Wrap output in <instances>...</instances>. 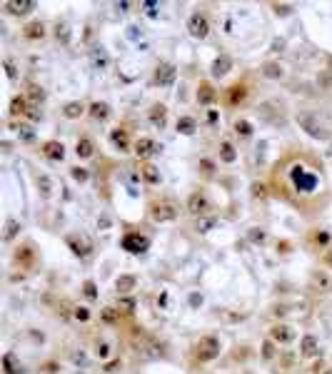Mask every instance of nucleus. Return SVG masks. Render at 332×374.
<instances>
[{
    "instance_id": "43",
    "label": "nucleus",
    "mask_w": 332,
    "mask_h": 374,
    "mask_svg": "<svg viewBox=\"0 0 332 374\" xmlns=\"http://www.w3.org/2000/svg\"><path fill=\"white\" fill-rule=\"evenodd\" d=\"M95 355H98L100 359H105V357L110 355V344H108V342H98V347H95Z\"/></svg>"
},
{
    "instance_id": "24",
    "label": "nucleus",
    "mask_w": 332,
    "mask_h": 374,
    "mask_svg": "<svg viewBox=\"0 0 332 374\" xmlns=\"http://www.w3.org/2000/svg\"><path fill=\"white\" fill-rule=\"evenodd\" d=\"M230 57L227 55H220V57H215V63H213V75L215 77H222V75H227L230 73Z\"/></svg>"
},
{
    "instance_id": "25",
    "label": "nucleus",
    "mask_w": 332,
    "mask_h": 374,
    "mask_svg": "<svg viewBox=\"0 0 332 374\" xmlns=\"http://www.w3.org/2000/svg\"><path fill=\"white\" fill-rule=\"evenodd\" d=\"M135 284H137V280L133 275H122V277H117V282H115V287H117L120 295H128L130 289H135Z\"/></svg>"
},
{
    "instance_id": "8",
    "label": "nucleus",
    "mask_w": 332,
    "mask_h": 374,
    "mask_svg": "<svg viewBox=\"0 0 332 374\" xmlns=\"http://www.w3.org/2000/svg\"><path fill=\"white\" fill-rule=\"evenodd\" d=\"M160 145H157L153 137H140L135 142V155L140 157V160H148V157H153V155H157L160 152Z\"/></svg>"
},
{
    "instance_id": "40",
    "label": "nucleus",
    "mask_w": 332,
    "mask_h": 374,
    "mask_svg": "<svg viewBox=\"0 0 332 374\" xmlns=\"http://www.w3.org/2000/svg\"><path fill=\"white\" fill-rule=\"evenodd\" d=\"M70 175H73V180H75V182H88V177H90L85 168H73V170H70Z\"/></svg>"
},
{
    "instance_id": "11",
    "label": "nucleus",
    "mask_w": 332,
    "mask_h": 374,
    "mask_svg": "<svg viewBox=\"0 0 332 374\" xmlns=\"http://www.w3.org/2000/svg\"><path fill=\"white\" fill-rule=\"evenodd\" d=\"M5 10H10L13 15H28L30 10H35V0H8Z\"/></svg>"
},
{
    "instance_id": "38",
    "label": "nucleus",
    "mask_w": 332,
    "mask_h": 374,
    "mask_svg": "<svg viewBox=\"0 0 332 374\" xmlns=\"http://www.w3.org/2000/svg\"><path fill=\"white\" fill-rule=\"evenodd\" d=\"M93 63H95L98 70H105V68H108V53H105L102 48H98V50L93 53Z\"/></svg>"
},
{
    "instance_id": "22",
    "label": "nucleus",
    "mask_w": 332,
    "mask_h": 374,
    "mask_svg": "<svg viewBox=\"0 0 332 374\" xmlns=\"http://www.w3.org/2000/svg\"><path fill=\"white\" fill-rule=\"evenodd\" d=\"M82 112H85V105H82L80 100H73V102H68V105L63 108V115H65L68 120H78Z\"/></svg>"
},
{
    "instance_id": "21",
    "label": "nucleus",
    "mask_w": 332,
    "mask_h": 374,
    "mask_svg": "<svg viewBox=\"0 0 332 374\" xmlns=\"http://www.w3.org/2000/svg\"><path fill=\"white\" fill-rule=\"evenodd\" d=\"M90 115H93V120L105 122V120L110 117V105H108V102H93V105H90Z\"/></svg>"
},
{
    "instance_id": "15",
    "label": "nucleus",
    "mask_w": 332,
    "mask_h": 374,
    "mask_svg": "<svg viewBox=\"0 0 332 374\" xmlns=\"http://www.w3.org/2000/svg\"><path fill=\"white\" fill-rule=\"evenodd\" d=\"M3 369H5V374H23V364L13 352H5L3 355Z\"/></svg>"
},
{
    "instance_id": "32",
    "label": "nucleus",
    "mask_w": 332,
    "mask_h": 374,
    "mask_svg": "<svg viewBox=\"0 0 332 374\" xmlns=\"http://www.w3.org/2000/svg\"><path fill=\"white\" fill-rule=\"evenodd\" d=\"M262 75H265V77H270V80H280V77L285 75V70H282V65H280V63H267V65L262 68Z\"/></svg>"
},
{
    "instance_id": "4",
    "label": "nucleus",
    "mask_w": 332,
    "mask_h": 374,
    "mask_svg": "<svg viewBox=\"0 0 332 374\" xmlns=\"http://www.w3.org/2000/svg\"><path fill=\"white\" fill-rule=\"evenodd\" d=\"M188 30H190L193 37L202 40V37H208V33H210V23H208V18L202 13H193L190 20H188Z\"/></svg>"
},
{
    "instance_id": "31",
    "label": "nucleus",
    "mask_w": 332,
    "mask_h": 374,
    "mask_svg": "<svg viewBox=\"0 0 332 374\" xmlns=\"http://www.w3.org/2000/svg\"><path fill=\"white\" fill-rule=\"evenodd\" d=\"M140 175H142V180L150 182V185H157V182H160V170H157L155 165H145V168L140 170Z\"/></svg>"
},
{
    "instance_id": "51",
    "label": "nucleus",
    "mask_w": 332,
    "mask_h": 374,
    "mask_svg": "<svg viewBox=\"0 0 332 374\" xmlns=\"http://www.w3.org/2000/svg\"><path fill=\"white\" fill-rule=\"evenodd\" d=\"M253 190H255V197H265V187L262 185H255Z\"/></svg>"
},
{
    "instance_id": "42",
    "label": "nucleus",
    "mask_w": 332,
    "mask_h": 374,
    "mask_svg": "<svg viewBox=\"0 0 332 374\" xmlns=\"http://www.w3.org/2000/svg\"><path fill=\"white\" fill-rule=\"evenodd\" d=\"M73 317L78 319V322H88V319H90V309H88V307H75V309H73Z\"/></svg>"
},
{
    "instance_id": "50",
    "label": "nucleus",
    "mask_w": 332,
    "mask_h": 374,
    "mask_svg": "<svg viewBox=\"0 0 332 374\" xmlns=\"http://www.w3.org/2000/svg\"><path fill=\"white\" fill-rule=\"evenodd\" d=\"M250 237H253L255 242H262V240H265V232H257V230H253V232H250Z\"/></svg>"
},
{
    "instance_id": "53",
    "label": "nucleus",
    "mask_w": 332,
    "mask_h": 374,
    "mask_svg": "<svg viewBox=\"0 0 332 374\" xmlns=\"http://www.w3.org/2000/svg\"><path fill=\"white\" fill-rule=\"evenodd\" d=\"M325 262H327V264H330V267H332V250H330V252H327V255H325Z\"/></svg>"
},
{
    "instance_id": "27",
    "label": "nucleus",
    "mask_w": 332,
    "mask_h": 374,
    "mask_svg": "<svg viewBox=\"0 0 332 374\" xmlns=\"http://www.w3.org/2000/svg\"><path fill=\"white\" fill-rule=\"evenodd\" d=\"M195 130H197L195 117H188V115H182V117L177 120V132H182V135H193Z\"/></svg>"
},
{
    "instance_id": "3",
    "label": "nucleus",
    "mask_w": 332,
    "mask_h": 374,
    "mask_svg": "<svg viewBox=\"0 0 332 374\" xmlns=\"http://www.w3.org/2000/svg\"><path fill=\"white\" fill-rule=\"evenodd\" d=\"M148 247H150V240H148L145 235L128 232V235L122 237V250H128V252H133V255H140V252H145Z\"/></svg>"
},
{
    "instance_id": "47",
    "label": "nucleus",
    "mask_w": 332,
    "mask_h": 374,
    "mask_svg": "<svg viewBox=\"0 0 332 374\" xmlns=\"http://www.w3.org/2000/svg\"><path fill=\"white\" fill-rule=\"evenodd\" d=\"M5 73L10 80H15V65H13V60H5Z\"/></svg>"
},
{
    "instance_id": "35",
    "label": "nucleus",
    "mask_w": 332,
    "mask_h": 374,
    "mask_svg": "<svg viewBox=\"0 0 332 374\" xmlns=\"http://www.w3.org/2000/svg\"><path fill=\"white\" fill-rule=\"evenodd\" d=\"M235 132H237L240 137H250V135H253V125H250L247 120H235Z\"/></svg>"
},
{
    "instance_id": "18",
    "label": "nucleus",
    "mask_w": 332,
    "mask_h": 374,
    "mask_svg": "<svg viewBox=\"0 0 332 374\" xmlns=\"http://www.w3.org/2000/svg\"><path fill=\"white\" fill-rule=\"evenodd\" d=\"M93 152H95L93 140H90V137H80L78 145H75V155H78L80 160H88V157H93Z\"/></svg>"
},
{
    "instance_id": "41",
    "label": "nucleus",
    "mask_w": 332,
    "mask_h": 374,
    "mask_svg": "<svg viewBox=\"0 0 332 374\" xmlns=\"http://www.w3.org/2000/svg\"><path fill=\"white\" fill-rule=\"evenodd\" d=\"M117 315H120V312H117L115 307H105V309H102V322L113 324V322H117Z\"/></svg>"
},
{
    "instance_id": "44",
    "label": "nucleus",
    "mask_w": 332,
    "mask_h": 374,
    "mask_svg": "<svg viewBox=\"0 0 332 374\" xmlns=\"http://www.w3.org/2000/svg\"><path fill=\"white\" fill-rule=\"evenodd\" d=\"M262 357L265 359H273L275 357V347H273V339H267L265 344H262Z\"/></svg>"
},
{
    "instance_id": "36",
    "label": "nucleus",
    "mask_w": 332,
    "mask_h": 374,
    "mask_svg": "<svg viewBox=\"0 0 332 374\" xmlns=\"http://www.w3.org/2000/svg\"><path fill=\"white\" fill-rule=\"evenodd\" d=\"M82 295L90 299V302H93V299H98V284H95L93 280H85V282H82Z\"/></svg>"
},
{
    "instance_id": "16",
    "label": "nucleus",
    "mask_w": 332,
    "mask_h": 374,
    "mask_svg": "<svg viewBox=\"0 0 332 374\" xmlns=\"http://www.w3.org/2000/svg\"><path fill=\"white\" fill-rule=\"evenodd\" d=\"M110 140H113V145H115L120 152H128L130 150V137H128V130H113L110 132Z\"/></svg>"
},
{
    "instance_id": "2",
    "label": "nucleus",
    "mask_w": 332,
    "mask_h": 374,
    "mask_svg": "<svg viewBox=\"0 0 332 374\" xmlns=\"http://www.w3.org/2000/svg\"><path fill=\"white\" fill-rule=\"evenodd\" d=\"M220 355V339L217 337H200V342L195 344V357L200 362H213Z\"/></svg>"
},
{
    "instance_id": "26",
    "label": "nucleus",
    "mask_w": 332,
    "mask_h": 374,
    "mask_svg": "<svg viewBox=\"0 0 332 374\" xmlns=\"http://www.w3.org/2000/svg\"><path fill=\"white\" fill-rule=\"evenodd\" d=\"M18 232H20V222L13 220V217H8V220H5V230H3V240L10 242V240H15Z\"/></svg>"
},
{
    "instance_id": "34",
    "label": "nucleus",
    "mask_w": 332,
    "mask_h": 374,
    "mask_svg": "<svg viewBox=\"0 0 332 374\" xmlns=\"http://www.w3.org/2000/svg\"><path fill=\"white\" fill-rule=\"evenodd\" d=\"M117 312H122V315H133V312H135V299L133 297H120L117 299Z\"/></svg>"
},
{
    "instance_id": "12",
    "label": "nucleus",
    "mask_w": 332,
    "mask_h": 374,
    "mask_svg": "<svg viewBox=\"0 0 332 374\" xmlns=\"http://www.w3.org/2000/svg\"><path fill=\"white\" fill-rule=\"evenodd\" d=\"M65 242H68V247L73 250V255H78V257H88L90 250H93V244L88 242L85 237H73V235H70Z\"/></svg>"
},
{
    "instance_id": "7",
    "label": "nucleus",
    "mask_w": 332,
    "mask_h": 374,
    "mask_svg": "<svg viewBox=\"0 0 332 374\" xmlns=\"http://www.w3.org/2000/svg\"><path fill=\"white\" fill-rule=\"evenodd\" d=\"M177 77V70L173 63H162V65H157L155 70V82L157 85H162V88H170L173 82H175Z\"/></svg>"
},
{
    "instance_id": "6",
    "label": "nucleus",
    "mask_w": 332,
    "mask_h": 374,
    "mask_svg": "<svg viewBox=\"0 0 332 374\" xmlns=\"http://www.w3.org/2000/svg\"><path fill=\"white\" fill-rule=\"evenodd\" d=\"M150 215L155 222H173L177 217V207L170 205V202H157V205L150 207Z\"/></svg>"
},
{
    "instance_id": "28",
    "label": "nucleus",
    "mask_w": 332,
    "mask_h": 374,
    "mask_svg": "<svg viewBox=\"0 0 332 374\" xmlns=\"http://www.w3.org/2000/svg\"><path fill=\"white\" fill-rule=\"evenodd\" d=\"M245 97H247V88H245V85H233V88L227 90V100H230V105L242 102Z\"/></svg>"
},
{
    "instance_id": "1",
    "label": "nucleus",
    "mask_w": 332,
    "mask_h": 374,
    "mask_svg": "<svg viewBox=\"0 0 332 374\" xmlns=\"http://www.w3.org/2000/svg\"><path fill=\"white\" fill-rule=\"evenodd\" d=\"M297 125L307 132L310 137H315V140H327V130H325V125L320 122V117L313 115V112H300V115H297Z\"/></svg>"
},
{
    "instance_id": "13",
    "label": "nucleus",
    "mask_w": 332,
    "mask_h": 374,
    "mask_svg": "<svg viewBox=\"0 0 332 374\" xmlns=\"http://www.w3.org/2000/svg\"><path fill=\"white\" fill-rule=\"evenodd\" d=\"M310 287H313L315 292H330L332 280L325 275V272H313V277H310Z\"/></svg>"
},
{
    "instance_id": "17",
    "label": "nucleus",
    "mask_w": 332,
    "mask_h": 374,
    "mask_svg": "<svg viewBox=\"0 0 332 374\" xmlns=\"http://www.w3.org/2000/svg\"><path fill=\"white\" fill-rule=\"evenodd\" d=\"M215 97H217V93L210 82H202V85L197 88V102H200V105H210Z\"/></svg>"
},
{
    "instance_id": "9",
    "label": "nucleus",
    "mask_w": 332,
    "mask_h": 374,
    "mask_svg": "<svg viewBox=\"0 0 332 374\" xmlns=\"http://www.w3.org/2000/svg\"><path fill=\"white\" fill-rule=\"evenodd\" d=\"M43 155H45L48 160H53V162H63V160H65V145L58 142V140H48V142L43 145Z\"/></svg>"
},
{
    "instance_id": "19",
    "label": "nucleus",
    "mask_w": 332,
    "mask_h": 374,
    "mask_svg": "<svg viewBox=\"0 0 332 374\" xmlns=\"http://www.w3.org/2000/svg\"><path fill=\"white\" fill-rule=\"evenodd\" d=\"M150 122L155 128H165V122H168V108L165 105H153L150 108Z\"/></svg>"
},
{
    "instance_id": "37",
    "label": "nucleus",
    "mask_w": 332,
    "mask_h": 374,
    "mask_svg": "<svg viewBox=\"0 0 332 374\" xmlns=\"http://www.w3.org/2000/svg\"><path fill=\"white\" fill-rule=\"evenodd\" d=\"M215 224H217V217H200L195 224V230L197 232H210Z\"/></svg>"
},
{
    "instance_id": "14",
    "label": "nucleus",
    "mask_w": 332,
    "mask_h": 374,
    "mask_svg": "<svg viewBox=\"0 0 332 374\" xmlns=\"http://www.w3.org/2000/svg\"><path fill=\"white\" fill-rule=\"evenodd\" d=\"M300 352H302V357H307V359L317 357V352H320L317 339H315L313 335H305V337H302V344H300Z\"/></svg>"
},
{
    "instance_id": "45",
    "label": "nucleus",
    "mask_w": 332,
    "mask_h": 374,
    "mask_svg": "<svg viewBox=\"0 0 332 374\" xmlns=\"http://www.w3.org/2000/svg\"><path fill=\"white\" fill-rule=\"evenodd\" d=\"M18 137L23 140V142H30L35 135H33V130H30V128H20V130H18Z\"/></svg>"
},
{
    "instance_id": "30",
    "label": "nucleus",
    "mask_w": 332,
    "mask_h": 374,
    "mask_svg": "<svg viewBox=\"0 0 332 374\" xmlns=\"http://www.w3.org/2000/svg\"><path fill=\"white\" fill-rule=\"evenodd\" d=\"M10 115H13V117H18V115H28V102H25V97L15 95V97L10 100Z\"/></svg>"
},
{
    "instance_id": "39",
    "label": "nucleus",
    "mask_w": 332,
    "mask_h": 374,
    "mask_svg": "<svg viewBox=\"0 0 332 374\" xmlns=\"http://www.w3.org/2000/svg\"><path fill=\"white\" fill-rule=\"evenodd\" d=\"M28 97H30V102L38 105L40 100L45 97V93H43V88H38V85H30V88H28Z\"/></svg>"
},
{
    "instance_id": "29",
    "label": "nucleus",
    "mask_w": 332,
    "mask_h": 374,
    "mask_svg": "<svg viewBox=\"0 0 332 374\" xmlns=\"http://www.w3.org/2000/svg\"><path fill=\"white\" fill-rule=\"evenodd\" d=\"M23 35L28 37V40H40V37L45 35V25L43 23H30V25H25V33Z\"/></svg>"
},
{
    "instance_id": "52",
    "label": "nucleus",
    "mask_w": 332,
    "mask_h": 374,
    "mask_svg": "<svg viewBox=\"0 0 332 374\" xmlns=\"http://www.w3.org/2000/svg\"><path fill=\"white\" fill-rule=\"evenodd\" d=\"M28 117L30 120H40V112H35V108H33V110H28Z\"/></svg>"
},
{
    "instance_id": "20",
    "label": "nucleus",
    "mask_w": 332,
    "mask_h": 374,
    "mask_svg": "<svg viewBox=\"0 0 332 374\" xmlns=\"http://www.w3.org/2000/svg\"><path fill=\"white\" fill-rule=\"evenodd\" d=\"M293 177H295V185L300 187V190H313L315 187V175H305L302 168H295Z\"/></svg>"
},
{
    "instance_id": "33",
    "label": "nucleus",
    "mask_w": 332,
    "mask_h": 374,
    "mask_svg": "<svg viewBox=\"0 0 332 374\" xmlns=\"http://www.w3.org/2000/svg\"><path fill=\"white\" fill-rule=\"evenodd\" d=\"M35 180H38L40 195H43V197H50V195H53V180H50L48 175H43V172H40V175L35 177Z\"/></svg>"
},
{
    "instance_id": "10",
    "label": "nucleus",
    "mask_w": 332,
    "mask_h": 374,
    "mask_svg": "<svg viewBox=\"0 0 332 374\" xmlns=\"http://www.w3.org/2000/svg\"><path fill=\"white\" fill-rule=\"evenodd\" d=\"M270 339L277 342V344H290L295 339V329L287 327V324H275L273 329H270Z\"/></svg>"
},
{
    "instance_id": "23",
    "label": "nucleus",
    "mask_w": 332,
    "mask_h": 374,
    "mask_svg": "<svg viewBox=\"0 0 332 374\" xmlns=\"http://www.w3.org/2000/svg\"><path fill=\"white\" fill-rule=\"evenodd\" d=\"M220 160H222V162H227V165H233L235 160H237V152H235L233 142H227V140H222V142H220Z\"/></svg>"
},
{
    "instance_id": "48",
    "label": "nucleus",
    "mask_w": 332,
    "mask_h": 374,
    "mask_svg": "<svg viewBox=\"0 0 332 374\" xmlns=\"http://www.w3.org/2000/svg\"><path fill=\"white\" fill-rule=\"evenodd\" d=\"M315 242L327 244V242H330V235H327V232H317V235H315Z\"/></svg>"
},
{
    "instance_id": "46",
    "label": "nucleus",
    "mask_w": 332,
    "mask_h": 374,
    "mask_svg": "<svg viewBox=\"0 0 332 374\" xmlns=\"http://www.w3.org/2000/svg\"><path fill=\"white\" fill-rule=\"evenodd\" d=\"M55 35H58V40L68 43V25H65V23H63V25H58V33H55Z\"/></svg>"
},
{
    "instance_id": "5",
    "label": "nucleus",
    "mask_w": 332,
    "mask_h": 374,
    "mask_svg": "<svg viewBox=\"0 0 332 374\" xmlns=\"http://www.w3.org/2000/svg\"><path fill=\"white\" fill-rule=\"evenodd\" d=\"M208 210H210V200H208V195H202V192H193L190 197H188V212L190 215H200V217H205L208 215Z\"/></svg>"
},
{
    "instance_id": "54",
    "label": "nucleus",
    "mask_w": 332,
    "mask_h": 374,
    "mask_svg": "<svg viewBox=\"0 0 332 374\" xmlns=\"http://www.w3.org/2000/svg\"><path fill=\"white\" fill-rule=\"evenodd\" d=\"M322 374H332V369H327V372H322Z\"/></svg>"
},
{
    "instance_id": "49",
    "label": "nucleus",
    "mask_w": 332,
    "mask_h": 374,
    "mask_svg": "<svg viewBox=\"0 0 332 374\" xmlns=\"http://www.w3.org/2000/svg\"><path fill=\"white\" fill-rule=\"evenodd\" d=\"M117 367H120V359H113V362H108V364H105V372H115Z\"/></svg>"
}]
</instances>
